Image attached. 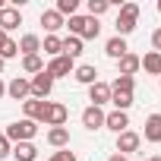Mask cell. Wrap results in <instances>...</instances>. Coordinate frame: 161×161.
Listing matches in <instances>:
<instances>
[{"mask_svg": "<svg viewBox=\"0 0 161 161\" xmlns=\"http://www.w3.org/2000/svg\"><path fill=\"white\" fill-rule=\"evenodd\" d=\"M51 161H76V155H73V152H57Z\"/></svg>", "mask_w": 161, "mask_h": 161, "instance_id": "1f68e13d", "label": "cell"}, {"mask_svg": "<svg viewBox=\"0 0 161 161\" xmlns=\"http://www.w3.org/2000/svg\"><path fill=\"white\" fill-rule=\"evenodd\" d=\"M13 155H16V161H35V155H38V148H35L32 142H16V148H13Z\"/></svg>", "mask_w": 161, "mask_h": 161, "instance_id": "44dd1931", "label": "cell"}, {"mask_svg": "<svg viewBox=\"0 0 161 161\" xmlns=\"http://www.w3.org/2000/svg\"><path fill=\"white\" fill-rule=\"evenodd\" d=\"M136 19H139V7H136V3H123V7H120V16H117V22H114L117 38L130 35V32L136 29Z\"/></svg>", "mask_w": 161, "mask_h": 161, "instance_id": "7a4b0ae2", "label": "cell"}, {"mask_svg": "<svg viewBox=\"0 0 161 161\" xmlns=\"http://www.w3.org/2000/svg\"><path fill=\"white\" fill-rule=\"evenodd\" d=\"M145 139L148 142H161V114H148V120H145Z\"/></svg>", "mask_w": 161, "mask_h": 161, "instance_id": "2e32d148", "label": "cell"}, {"mask_svg": "<svg viewBox=\"0 0 161 161\" xmlns=\"http://www.w3.org/2000/svg\"><path fill=\"white\" fill-rule=\"evenodd\" d=\"M66 117H69L66 104L47 101V111H44V123H47V126H63V123H66Z\"/></svg>", "mask_w": 161, "mask_h": 161, "instance_id": "5b68a950", "label": "cell"}, {"mask_svg": "<svg viewBox=\"0 0 161 161\" xmlns=\"http://www.w3.org/2000/svg\"><path fill=\"white\" fill-rule=\"evenodd\" d=\"M108 7H111L108 0H89V16H92V19H98V16H104V13H108Z\"/></svg>", "mask_w": 161, "mask_h": 161, "instance_id": "f546056e", "label": "cell"}, {"mask_svg": "<svg viewBox=\"0 0 161 161\" xmlns=\"http://www.w3.org/2000/svg\"><path fill=\"white\" fill-rule=\"evenodd\" d=\"M89 101H92L95 108H101L104 101H111V86H108V82H95V86H89Z\"/></svg>", "mask_w": 161, "mask_h": 161, "instance_id": "7c38bea8", "label": "cell"}, {"mask_svg": "<svg viewBox=\"0 0 161 161\" xmlns=\"http://www.w3.org/2000/svg\"><path fill=\"white\" fill-rule=\"evenodd\" d=\"M41 25H44V29L54 35L57 29H63V16H60L57 10H44V13H41Z\"/></svg>", "mask_w": 161, "mask_h": 161, "instance_id": "e0dca14e", "label": "cell"}, {"mask_svg": "<svg viewBox=\"0 0 161 161\" xmlns=\"http://www.w3.org/2000/svg\"><path fill=\"white\" fill-rule=\"evenodd\" d=\"M22 25V13L19 10H13V7H3L0 10V32H13V29H19Z\"/></svg>", "mask_w": 161, "mask_h": 161, "instance_id": "ba28073f", "label": "cell"}, {"mask_svg": "<svg viewBox=\"0 0 161 161\" xmlns=\"http://www.w3.org/2000/svg\"><path fill=\"white\" fill-rule=\"evenodd\" d=\"M60 54H63V57H69V60H73V57H79V54H82V41H79L76 35L63 38V51H60Z\"/></svg>", "mask_w": 161, "mask_h": 161, "instance_id": "7402d4cb", "label": "cell"}, {"mask_svg": "<svg viewBox=\"0 0 161 161\" xmlns=\"http://www.w3.org/2000/svg\"><path fill=\"white\" fill-rule=\"evenodd\" d=\"M108 161H126V155H111Z\"/></svg>", "mask_w": 161, "mask_h": 161, "instance_id": "836d02e7", "label": "cell"}, {"mask_svg": "<svg viewBox=\"0 0 161 161\" xmlns=\"http://www.w3.org/2000/svg\"><path fill=\"white\" fill-rule=\"evenodd\" d=\"M22 108H25V120H41L44 123V111H47V101H38V98H29V101H22Z\"/></svg>", "mask_w": 161, "mask_h": 161, "instance_id": "8fae6325", "label": "cell"}, {"mask_svg": "<svg viewBox=\"0 0 161 161\" xmlns=\"http://www.w3.org/2000/svg\"><path fill=\"white\" fill-rule=\"evenodd\" d=\"M139 142H142V136H139V133L123 130V133L117 136V155H130V152H136V148H139Z\"/></svg>", "mask_w": 161, "mask_h": 161, "instance_id": "52a82bcc", "label": "cell"}, {"mask_svg": "<svg viewBox=\"0 0 161 161\" xmlns=\"http://www.w3.org/2000/svg\"><path fill=\"white\" fill-rule=\"evenodd\" d=\"M3 41H7V32H0V47H3Z\"/></svg>", "mask_w": 161, "mask_h": 161, "instance_id": "d590c367", "label": "cell"}, {"mask_svg": "<svg viewBox=\"0 0 161 161\" xmlns=\"http://www.w3.org/2000/svg\"><path fill=\"white\" fill-rule=\"evenodd\" d=\"M19 51H22L25 57L38 54V51H41V38H38V35H22V41H19Z\"/></svg>", "mask_w": 161, "mask_h": 161, "instance_id": "ffe728a7", "label": "cell"}, {"mask_svg": "<svg viewBox=\"0 0 161 161\" xmlns=\"http://www.w3.org/2000/svg\"><path fill=\"white\" fill-rule=\"evenodd\" d=\"M111 104H114L117 111H126V108L133 104V95H126V92H111Z\"/></svg>", "mask_w": 161, "mask_h": 161, "instance_id": "4316f807", "label": "cell"}, {"mask_svg": "<svg viewBox=\"0 0 161 161\" xmlns=\"http://www.w3.org/2000/svg\"><path fill=\"white\" fill-rule=\"evenodd\" d=\"M29 89H32V98L44 101V98L51 95V89H54V79H51L47 73H38L35 79H29Z\"/></svg>", "mask_w": 161, "mask_h": 161, "instance_id": "277c9868", "label": "cell"}, {"mask_svg": "<svg viewBox=\"0 0 161 161\" xmlns=\"http://www.w3.org/2000/svg\"><path fill=\"white\" fill-rule=\"evenodd\" d=\"M104 54H108V57H114V60H120L123 54H130V47H126V41H123V38H117V35H114V38L104 44Z\"/></svg>", "mask_w": 161, "mask_h": 161, "instance_id": "ac0fdd59", "label": "cell"}, {"mask_svg": "<svg viewBox=\"0 0 161 161\" xmlns=\"http://www.w3.org/2000/svg\"><path fill=\"white\" fill-rule=\"evenodd\" d=\"M47 142H51L54 148H66V145H69V130H66V126H51Z\"/></svg>", "mask_w": 161, "mask_h": 161, "instance_id": "9a60e30c", "label": "cell"}, {"mask_svg": "<svg viewBox=\"0 0 161 161\" xmlns=\"http://www.w3.org/2000/svg\"><path fill=\"white\" fill-rule=\"evenodd\" d=\"M82 126H86V130H101V126H104V111L95 108V104H89V108L82 111Z\"/></svg>", "mask_w": 161, "mask_h": 161, "instance_id": "9c48e42d", "label": "cell"}, {"mask_svg": "<svg viewBox=\"0 0 161 161\" xmlns=\"http://www.w3.org/2000/svg\"><path fill=\"white\" fill-rule=\"evenodd\" d=\"M158 13H161V0H158Z\"/></svg>", "mask_w": 161, "mask_h": 161, "instance_id": "f35d334b", "label": "cell"}, {"mask_svg": "<svg viewBox=\"0 0 161 161\" xmlns=\"http://www.w3.org/2000/svg\"><path fill=\"white\" fill-rule=\"evenodd\" d=\"M7 95H10L13 101H25V98L32 95V89H29V79H22V76H16L13 82L7 86Z\"/></svg>", "mask_w": 161, "mask_h": 161, "instance_id": "30bf717a", "label": "cell"}, {"mask_svg": "<svg viewBox=\"0 0 161 161\" xmlns=\"http://www.w3.org/2000/svg\"><path fill=\"white\" fill-rule=\"evenodd\" d=\"M44 73H47L51 79H60V76H69V73H73V60L60 54V57H54V60H51V63L44 66Z\"/></svg>", "mask_w": 161, "mask_h": 161, "instance_id": "8992f818", "label": "cell"}, {"mask_svg": "<svg viewBox=\"0 0 161 161\" xmlns=\"http://www.w3.org/2000/svg\"><path fill=\"white\" fill-rule=\"evenodd\" d=\"M139 69V57L136 54H123L120 57V76H133Z\"/></svg>", "mask_w": 161, "mask_h": 161, "instance_id": "603a6c76", "label": "cell"}, {"mask_svg": "<svg viewBox=\"0 0 161 161\" xmlns=\"http://www.w3.org/2000/svg\"><path fill=\"white\" fill-rule=\"evenodd\" d=\"M60 51H63V38H57V35H47V38H44V54H51V57H60Z\"/></svg>", "mask_w": 161, "mask_h": 161, "instance_id": "d4e9b609", "label": "cell"}, {"mask_svg": "<svg viewBox=\"0 0 161 161\" xmlns=\"http://www.w3.org/2000/svg\"><path fill=\"white\" fill-rule=\"evenodd\" d=\"M139 66H145V73H152V76H161V54L152 51V54L139 57Z\"/></svg>", "mask_w": 161, "mask_h": 161, "instance_id": "d6986e66", "label": "cell"}, {"mask_svg": "<svg viewBox=\"0 0 161 161\" xmlns=\"http://www.w3.org/2000/svg\"><path fill=\"white\" fill-rule=\"evenodd\" d=\"M35 133H38V123H35V120H16V123L7 126L3 136H7L10 142H29Z\"/></svg>", "mask_w": 161, "mask_h": 161, "instance_id": "3957f363", "label": "cell"}, {"mask_svg": "<svg viewBox=\"0 0 161 161\" xmlns=\"http://www.w3.org/2000/svg\"><path fill=\"white\" fill-rule=\"evenodd\" d=\"M22 69L38 76V73H44V60H41L38 54H32V57H22Z\"/></svg>", "mask_w": 161, "mask_h": 161, "instance_id": "cb8c5ba5", "label": "cell"}, {"mask_svg": "<svg viewBox=\"0 0 161 161\" xmlns=\"http://www.w3.org/2000/svg\"><path fill=\"white\" fill-rule=\"evenodd\" d=\"M79 10V0H57V13L60 16H76Z\"/></svg>", "mask_w": 161, "mask_h": 161, "instance_id": "f1b7e54d", "label": "cell"}, {"mask_svg": "<svg viewBox=\"0 0 161 161\" xmlns=\"http://www.w3.org/2000/svg\"><path fill=\"white\" fill-rule=\"evenodd\" d=\"M148 161H161V155H155V158H148Z\"/></svg>", "mask_w": 161, "mask_h": 161, "instance_id": "8d00e7d4", "label": "cell"}, {"mask_svg": "<svg viewBox=\"0 0 161 161\" xmlns=\"http://www.w3.org/2000/svg\"><path fill=\"white\" fill-rule=\"evenodd\" d=\"M133 76H117L114 79V86H111V92H126V95H133Z\"/></svg>", "mask_w": 161, "mask_h": 161, "instance_id": "484cf974", "label": "cell"}, {"mask_svg": "<svg viewBox=\"0 0 161 161\" xmlns=\"http://www.w3.org/2000/svg\"><path fill=\"white\" fill-rule=\"evenodd\" d=\"M69 35H76L79 41H86V38H98V32H101V25H98V19H92V16H69Z\"/></svg>", "mask_w": 161, "mask_h": 161, "instance_id": "6da1fadb", "label": "cell"}, {"mask_svg": "<svg viewBox=\"0 0 161 161\" xmlns=\"http://www.w3.org/2000/svg\"><path fill=\"white\" fill-rule=\"evenodd\" d=\"M104 126L108 130H114L117 136L130 126V117H126V111H114V114H104Z\"/></svg>", "mask_w": 161, "mask_h": 161, "instance_id": "4fadbf2b", "label": "cell"}, {"mask_svg": "<svg viewBox=\"0 0 161 161\" xmlns=\"http://www.w3.org/2000/svg\"><path fill=\"white\" fill-rule=\"evenodd\" d=\"M7 95V86H3V79H0V98H3Z\"/></svg>", "mask_w": 161, "mask_h": 161, "instance_id": "e575fe53", "label": "cell"}, {"mask_svg": "<svg viewBox=\"0 0 161 161\" xmlns=\"http://www.w3.org/2000/svg\"><path fill=\"white\" fill-rule=\"evenodd\" d=\"M152 44H155V51L161 54V29H155V35H152Z\"/></svg>", "mask_w": 161, "mask_h": 161, "instance_id": "d6a6232c", "label": "cell"}, {"mask_svg": "<svg viewBox=\"0 0 161 161\" xmlns=\"http://www.w3.org/2000/svg\"><path fill=\"white\" fill-rule=\"evenodd\" d=\"M76 82H82V86H95V82H98V69H95L92 63L76 66Z\"/></svg>", "mask_w": 161, "mask_h": 161, "instance_id": "5bb4252c", "label": "cell"}, {"mask_svg": "<svg viewBox=\"0 0 161 161\" xmlns=\"http://www.w3.org/2000/svg\"><path fill=\"white\" fill-rule=\"evenodd\" d=\"M10 152H13V148H10V139H7L3 133H0V158H7Z\"/></svg>", "mask_w": 161, "mask_h": 161, "instance_id": "4dcf8cb0", "label": "cell"}, {"mask_svg": "<svg viewBox=\"0 0 161 161\" xmlns=\"http://www.w3.org/2000/svg\"><path fill=\"white\" fill-rule=\"evenodd\" d=\"M0 73H3V60H0Z\"/></svg>", "mask_w": 161, "mask_h": 161, "instance_id": "74e56055", "label": "cell"}, {"mask_svg": "<svg viewBox=\"0 0 161 161\" xmlns=\"http://www.w3.org/2000/svg\"><path fill=\"white\" fill-rule=\"evenodd\" d=\"M16 54H19V41L7 38V41H3V47H0V60H13Z\"/></svg>", "mask_w": 161, "mask_h": 161, "instance_id": "83f0119b", "label": "cell"}]
</instances>
